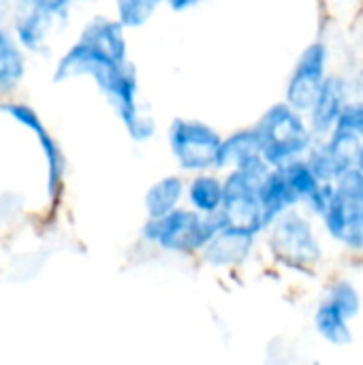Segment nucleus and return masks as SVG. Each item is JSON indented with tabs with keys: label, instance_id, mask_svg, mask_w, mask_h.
Segmentation results:
<instances>
[{
	"label": "nucleus",
	"instance_id": "obj_18",
	"mask_svg": "<svg viewBox=\"0 0 363 365\" xmlns=\"http://www.w3.org/2000/svg\"><path fill=\"white\" fill-rule=\"evenodd\" d=\"M36 141H39V148L43 152V158H45V171H47V182H45V188H47V197L49 201H58L60 199V192L64 188V178H66V158H64V152L60 148V143L56 141V137L49 133L47 126H41L36 133H34Z\"/></svg>",
	"mask_w": 363,
	"mask_h": 365
},
{
	"label": "nucleus",
	"instance_id": "obj_21",
	"mask_svg": "<svg viewBox=\"0 0 363 365\" xmlns=\"http://www.w3.org/2000/svg\"><path fill=\"white\" fill-rule=\"evenodd\" d=\"M163 2L165 0H113V11L128 30H135L145 26Z\"/></svg>",
	"mask_w": 363,
	"mask_h": 365
},
{
	"label": "nucleus",
	"instance_id": "obj_17",
	"mask_svg": "<svg viewBox=\"0 0 363 365\" xmlns=\"http://www.w3.org/2000/svg\"><path fill=\"white\" fill-rule=\"evenodd\" d=\"M186 201V180L180 173L163 175L143 195V207L148 218H160Z\"/></svg>",
	"mask_w": 363,
	"mask_h": 365
},
{
	"label": "nucleus",
	"instance_id": "obj_10",
	"mask_svg": "<svg viewBox=\"0 0 363 365\" xmlns=\"http://www.w3.org/2000/svg\"><path fill=\"white\" fill-rule=\"evenodd\" d=\"M349 94H351L349 81L338 73H329L327 79L323 81L310 111L306 113L308 124H310L317 139H323V137H327L332 133V128L336 126L342 109L351 101Z\"/></svg>",
	"mask_w": 363,
	"mask_h": 365
},
{
	"label": "nucleus",
	"instance_id": "obj_22",
	"mask_svg": "<svg viewBox=\"0 0 363 365\" xmlns=\"http://www.w3.org/2000/svg\"><path fill=\"white\" fill-rule=\"evenodd\" d=\"M203 0H165V4L171 9V11H175V13H184V11H188V9H195L197 4H201Z\"/></svg>",
	"mask_w": 363,
	"mask_h": 365
},
{
	"label": "nucleus",
	"instance_id": "obj_9",
	"mask_svg": "<svg viewBox=\"0 0 363 365\" xmlns=\"http://www.w3.org/2000/svg\"><path fill=\"white\" fill-rule=\"evenodd\" d=\"M329 58L332 51L325 41H312L302 49L285 88V101L291 107L302 113L310 111L323 81L329 75Z\"/></svg>",
	"mask_w": 363,
	"mask_h": 365
},
{
	"label": "nucleus",
	"instance_id": "obj_23",
	"mask_svg": "<svg viewBox=\"0 0 363 365\" xmlns=\"http://www.w3.org/2000/svg\"><path fill=\"white\" fill-rule=\"evenodd\" d=\"M357 167L363 171V150H362V154H359V158H357Z\"/></svg>",
	"mask_w": 363,
	"mask_h": 365
},
{
	"label": "nucleus",
	"instance_id": "obj_24",
	"mask_svg": "<svg viewBox=\"0 0 363 365\" xmlns=\"http://www.w3.org/2000/svg\"><path fill=\"white\" fill-rule=\"evenodd\" d=\"M73 2H96V0H73Z\"/></svg>",
	"mask_w": 363,
	"mask_h": 365
},
{
	"label": "nucleus",
	"instance_id": "obj_1",
	"mask_svg": "<svg viewBox=\"0 0 363 365\" xmlns=\"http://www.w3.org/2000/svg\"><path fill=\"white\" fill-rule=\"evenodd\" d=\"M270 169V163L261 158L252 165L225 171V197L223 207L216 214L223 229L248 233L255 237L267 231L259 188Z\"/></svg>",
	"mask_w": 363,
	"mask_h": 365
},
{
	"label": "nucleus",
	"instance_id": "obj_15",
	"mask_svg": "<svg viewBox=\"0 0 363 365\" xmlns=\"http://www.w3.org/2000/svg\"><path fill=\"white\" fill-rule=\"evenodd\" d=\"M261 203H263V212H265V222L267 227L280 218L285 212L300 207V199L289 182V175L285 171V167H272L263 182H261Z\"/></svg>",
	"mask_w": 363,
	"mask_h": 365
},
{
	"label": "nucleus",
	"instance_id": "obj_13",
	"mask_svg": "<svg viewBox=\"0 0 363 365\" xmlns=\"http://www.w3.org/2000/svg\"><path fill=\"white\" fill-rule=\"evenodd\" d=\"M257 246V237L231 229H218V233L210 240V244L201 250L203 261L212 267L229 269L244 265Z\"/></svg>",
	"mask_w": 363,
	"mask_h": 365
},
{
	"label": "nucleus",
	"instance_id": "obj_19",
	"mask_svg": "<svg viewBox=\"0 0 363 365\" xmlns=\"http://www.w3.org/2000/svg\"><path fill=\"white\" fill-rule=\"evenodd\" d=\"M315 329L327 344L349 346L353 342L351 321L325 297L319 302V306L315 310Z\"/></svg>",
	"mask_w": 363,
	"mask_h": 365
},
{
	"label": "nucleus",
	"instance_id": "obj_2",
	"mask_svg": "<svg viewBox=\"0 0 363 365\" xmlns=\"http://www.w3.org/2000/svg\"><path fill=\"white\" fill-rule=\"evenodd\" d=\"M255 126L261 139V154L270 167H282L304 158L317 141L306 113L291 107L287 101L270 105Z\"/></svg>",
	"mask_w": 363,
	"mask_h": 365
},
{
	"label": "nucleus",
	"instance_id": "obj_12",
	"mask_svg": "<svg viewBox=\"0 0 363 365\" xmlns=\"http://www.w3.org/2000/svg\"><path fill=\"white\" fill-rule=\"evenodd\" d=\"M30 68V53L9 24L0 26V98L17 96Z\"/></svg>",
	"mask_w": 363,
	"mask_h": 365
},
{
	"label": "nucleus",
	"instance_id": "obj_6",
	"mask_svg": "<svg viewBox=\"0 0 363 365\" xmlns=\"http://www.w3.org/2000/svg\"><path fill=\"white\" fill-rule=\"evenodd\" d=\"M312 218L304 207H293L267 227V246L278 261L289 267H315L323 261Z\"/></svg>",
	"mask_w": 363,
	"mask_h": 365
},
{
	"label": "nucleus",
	"instance_id": "obj_11",
	"mask_svg": "<svg viewBox=\"0 0 363 365\" xmlns=\"http://www.w3.org/2000/svg\"><path fill=\"white\" fill-rule=\"evenodd\" d=\"M126 26L113 15H94L90 17L81 30L79 38L105 53L107 58L116 62H126L128 60V41H126Z\"/></svg>",
	"mask_w": 363,
	"mask_h": 365
},
{
	"label": "nucleus",
	"instance_id": "obj_14",
	"mask_svg": "<svg viewBox=\"0 0 363 365\" xmlns=\"http://www.w3.org/2000/svg\"><path fill=\"white\" fill-rule=\"evenodd\" d=\"M261 139L257 133V126L237 128L231 135L223 137V143L216 154V171H229L235 167H246L257 160H261Z\"/></svg>",
	"mask_w": 363,
	"mask_h": 365
},
{
	"label": "nucleus",
	"instance_id": "obj_8",
	"mask_svg": "<svg viewBox=\"0 0 363 365\" xmlns=\"http://www.w3.org/2000/svg\"><path fill=\"white\" fill-rule=\"evenodd\" d=\"M88 79H92L98 92L107 98L124 130H128L145 111L139 101V75L131 60L101 62L94 66Z\"/></svg>",
	"mask_w": 363,
	"mask_h": 365
},
{
	"label": "nucleus",
	"instance_id": "obj_7",
	"mask_svg": "<svg viewBox=\"0 0 363 365\" xmlns=\"http://www.w3.org/2000/svg\"><path fill=\"white\" fill-rule=\"evenodd\" d=\"M167 143L180 171L199 173L214 169L223 135L208 122L193 118H175L169 124Z\"/></svg>",
	"mask_w": 363,
	"mask_h": 365
},
{
	"label": "nucleus",
	"instance_id": "obj_3",
	"mask_svg": "<svg viewBox=\"0 0 363 365\" xmlns=\"http://www.w3.org/2000/svg\"><path fill=\"white\" fill-rule=\"evenodd\" d=\"M218 216H203L193 207H175L160 218H145L139 229L141 240L163 252L193 255L201 252L210 240L218 233Z\"/></svg>",
	"mask_w": 363,
	"mask_h": 365
},
{
	"label": "nucleus",
	"instance_id": "obj_5",
	"mask_svg": "<svg viewBox=\"0 0 363 365\" xmlns=\"http://www.w3.org/2000/svg\"><path fill=\"white\" fill-rule=\"evenodd\" d=\"M73 4V0H13L9 26L30 56H45L51 36L68 26Z\"/></svg>",
	"mask_w": 363,
	"mask_h": 365
},
{
	"label": "nucleus",
	"instance_id": "obj_16",
	"mask_svg": "<svg viewBox=\"0 0 363 365\" xmlns=\"http://www.w3.org/2000/svg\"><path fill=\"white\" fill-rule=\"evenodd\" d=\"M223 197L225 178H220L216 169L193 173V178L186 180V205L203 216H216L223 207Z\"/></svg>",
	"mask_w": 363,
	"mask_h": 365
},
{
	"label": "nucleus",
	"instance_id": "obj_4",
	"mask_svg": "<svg viewBox=\"0 0 363 365\" xmlns=\"http://www.w3.org/2000/svg\"><path fill=\"white\" fill-rule=\"evenodd\" d=\"M321 222L336 244L363 255V171L357 165L334 182V197Z\"/></svg>",
	"mask_w": 363,
	"mask_h": 365
},
{
	"label": "nucleus",
	"instance_id": "obj_20",
	"mask_svg": "<svg viewBox=\"0 0 363 365\" xmlns=\"http://www.w3.org/2000/svg\"><path fill=\"white\" fill-rule=\"evenodd\" d=\"M325 299H329L349 321H355L362 312V293L347 278L334 280L325 291Z\"/></svg>",
	"mask_w": 363,
	"mask_h": 365
}]
</instances>
